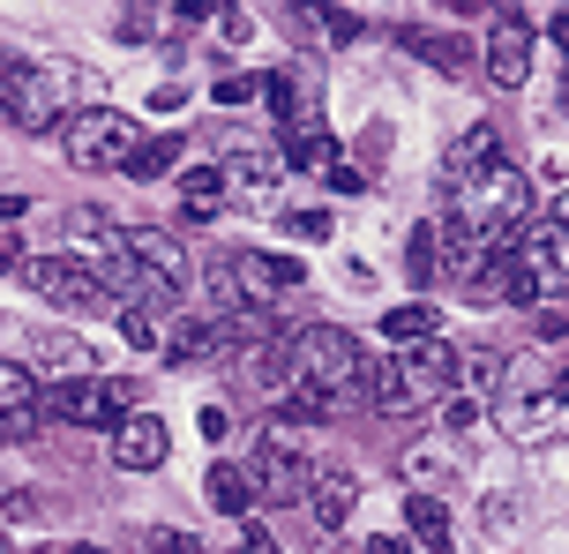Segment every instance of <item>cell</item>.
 <instances>
[{
    "instance_id": "cell-29",
    "label": "cell",
    "mask_w": 569,
    "mask_h": 554,
    "mask_svg": "<svg viewBox=\"0 0 569 554\" xmlns=\"http://www.w3.org/2000/svg\"><path fill=\"white\" fill-rule=\"evenodd\" d=\"M427 278H435V225L412 233V285H427Z\"/></svg>"
},
{
    "instance_id": "cell-21",
    "label": "cell",
    "mask_w": 569,
    "mask_h": 554,
    "mask_svg": "<svg viewBox=\"0 0 569 554\" xmlns=\"http://www.w3.org/2000/svg\"><path fill=\"white\" fill-rule=\"evenodd\" d=\"M405 532H412V547H450V510L435 495H412L405 502Z\"/></svg>"
},
{
    "instance_id": "cell-27",
    "label": "cell",
    "mask_w": 569,
    "mask_h": 554,
    "mask_svg": "<svg viewBox=\"0 0 569 554\" xmlns=\"http://www.w3.org/2000/svg\"><path fill=\"white\" fill-rule=\"evenodd\" d=\"M120 30H128V38H166V16H158L150 0H136V8L120 16Z\"/></svg>"
},
{
    "instance_id": "cell-24",
    "label": "cell",
    "mask_w": 569,
    "mask_h": 554,
    "mask_svg": "<svg viewBox=\"0 0 569 554\" xmlns=\"http://www.w3.org/2000/svg\"><path fill=\"white\" fill-rule=\"evenodd\" d=\"M547 233V263H555V278H569V195H555V210L540 218Z\"/></svg>"
},
{
    "instance_id": "cell-33",
    "label": "cell",
    "mask_w": 569,
    "mask_h": 554,
    "mask_svg": "<svg viewBox=\"0 0 569 554\" xmlns=\"http://www.w3.org/2000/svg\"><path fill=\"white\" fill-rule=\"evenodd\" d=\"M210 98H218V105H248V98H256V83H248V75H226Z\"/></svg>"
},
{
    "instance_id": "cell-17",
    "label": "cell",
    "mask_w": 569,
    "mask_h": 554,
    "mask_svg": "<svg viewBox=\"0 0 569 554\" xmlns=\"http://www.w3.org/2000/svg\"><path fill=\"white\" fill-rule=\"evenodd\" d=\"M284 165H292V173H330V165H338V143H330L315 120H292V128H284Z\"/></svg>"
},
{
    "instance_id": "cell-38",
    "label": "cell",
    "mask_w": 569,
    "mask_h": 554,
    "mask_svg": "<svg viewBox=\"0 0 569 554\" xmlns=\"http://www.w3.org/2000/svg\"><path fill=\"white\" fill-rule=\"evenodd\" d=\"M547 38H555V46L569 53V16H547Z\"/></svg>"
},
{
    "instance_id": "cell-20",
    "label": "cell",
    "mask_w": 569,
    "mask_h": 554,
    "mask_svg": "<svg viewBox=\"0 0 569 554\" xmlns=\"http://www.w3.org/2000/svg\"><path fill=\"white\" fill-rule=\"evenodd\" d=\"M218 345H226V338H218V322H172L166 360H172V367H202V360H210Z\"/></svg>"
},
{
    "instance_id": "cell-5",
    "label": "cell",
    "mask_w": 569,
    "mask_h": 554,
    "mask_svg": "<svg viewBox=\"0 0 569 554\" xmlns=\"http://www.w3.org/2000/svg\"><path fill=\"white\" fill-rule=\"evenodd\" d=\"M532 46H540V38H532V16L502 0L495 23H487V60H480L487 83H495V90H525V83H532Z\"/></svg>"
},
{
    "instance_id": "cell-16",
    "label": "cell",
    "mask_w": 569,
    "mask_h": 554,
    "mask_svg": "<svg viewBox=\"0 0 569 554\" xmlns=\"http://www.w3.org/2000/svg\"><path fill=\"white\" fill-rule=\"evenodd\" d=\"M0 420H16V427H38V367L23 360H0Z\"/></svg>"
},
{
    "instance_id": "cell-14",
    "label": "cell",
    "mask_w": 569,
    "mask_h": 554,
    "mask_svg": "<svg viewBox=\"0 0 569 554\" xmlns=\"http://www.w3.org/2000/svg\"><path fill=\"white\" fill-rule=\"evenodd\" d=\"M226 165H196V173L180 180V225H188V233H196V225H210V218H218V203H226Z\"/></svg>"
},
{
    "instance_id": "cell-13",
    "label": "cell",
    "mask_w": 569,
    "mask_h": 554,
    "mask_svg": "<svg viewBox=\"0 0 569 554\" xmlns=\"http://www.w3.org/2000/svg\"><path fill=\"white\" fill-rule=\"evenodd\" d=\"M232 278L248 285V300H278V292H300L308 270L292 263V255H262V248H248V255H232Z\"/></svg>"
},
{
    "instance_id": "cell-26",
    "label": "cell",
    "mask_w": 569,
    "mask_h": 554,
    "mask_svg": "<svg viewBox=\"0 0 569 554\" xmlns=\"http://www.w3.org/2000/svg\"><path fill=\"white\" fill-rule=\"evenodd\" d=\"M262 98H270V113H278L284 128L300 120V90H292V75H284V68H278V75H270V83H262Z\"/></svg>"
},
{
    "instance_id": "cell-2",
    "label": "cell",
    "mask_w": 569,
    "mask_h": 554,
    "mask_svg": "<svg viewBox=\"0 0 569 554\" xmlns=\"http://www.w3.org/2000/svg\"><path fill=\"white\" fill-rule=\"evenodd\" d=\"M292 375H308L315 390H330V397H352L360 375H368V345L338 330V322H308L300 338H292Z\"/></svg>"
},
{
    "instance_id": "cell-28",
    "label": "cell",
    "mask_w": 569,
    "mask_h": 554,
    "mask_svg": "<svg viewBox=\"0 0 569 554\" xmlns=\"http://www.w3.org/2000/svg\"><path fill=\"white\" fill-rule=\"evenodd\" d=\"M435 412H442V427H472V420H480V397H435Z\"/></svg>"
},
{
    "instance_id": "cell-15",
    "label": "cell",
    "mask_w": 569,
    "mask_h": 554,
    "mask_svg": "<svg viewBox=\"0 0 569 554\" xmlns=\"http://www.w3.org/2000/svg\"><path fill=\"white\" fill-rule=\"evenodd\" d=\"M405 53H420L427 68H442V75H472V46L450 38V30H398Z\"/></svg>"
},
{
    "instance_id": "cell-4",
    "label": "cell",
    "mask_w": 569,
    "mask_h": 554,
    "mask_svg": "<svg viewBox=\"0 0 569 554\" xmlns=\"http://www.w3.org/2000/svg\"><path fill=\"white\" fill-rule=\"evenodd\" d=\"M68 98H76V75H68V68L23 60V68H16V90H8V120H16L23 135H46V128H60Z\"/></svg>"
},
{
    "instance_id": "cell-9",
    "label": "cell",
    "mask_w": 569,
    "mask_h": 554,
    "mask_svg": "<svg viewBox=\"0 0 569 554\" xmlns=\"http://www.w3.org/2000/svg\"><path fill=\"white\" fill-rule=\"evenodd\" d=\"M166 450H172V435H166L158 412H128V420L113 427V465L120 472H158V465H166Z\"/></svg>"
},
{
    "instance_id": "cell-22",
    "label": "cell",
    "mask_w": 569,
    "mask_h": 554,
    "mask_svg": "<svg viewBox=\"0 0 569 554\" xmlns=\"http://www.w3.org/2000/svg\"><path fill=\"white\" fill-rule=\"evenodd\" d=\"M172 165H180V135H150V143L136 135V150H128V180H158V173H172Z\"/></svg>"
},
{
    "instance_id": "cell-37",
    "label": "cell",
    "mask_w": 569,
    "mask_h": 554,
    "mask_svg": "<svg viewBox=\"0 0 569 554\" xmlns=\"http://www.w3.org/2000/svg\"><path fill=\"white\" fill-rule=\"evenodd\" d=\"M23 263V248H16V233H0V270H16Z\"/></svg>"
},
{
    "instance_id": "cell-18",
    "label": "cell",
    "mask_w": 569,
    "mask_h": 554,
    "mask_svg": "<svg viewBox=\"0 0 569 554\" xmlns=\"http://www.w3.org/2000/svg\"><path fill=\"white\" fill-rule=\"evenodd\" d=\"M210 502H218L226 517H248V510L262 502L256 472H248V465H226V457H218V465H210Z\"/></svg>"
},
{
    "instance_id": "cell-8",
    "label": "cell",
    "mask_w": 569,
    "mask_h": 554,
    "mask_svg": "<svg viewBox=\"0 0 569 554\" xmlns=\"http://www.w3.org/2000/svg\"><path fill=\"white\" fill-rule=\"evenodd\" d=\"M248 472H256L262 502H300V495H308V480H300V472H308V457H300L284 435H262L256 442V465H248Z\"/></svg>"
},
{
    "instance_id": "cell-6",
    "label": "cell",
    "mask_w": 569,
    "mask_h": 554,
    "mask_svg": "<svg viewBox=\"0 0 569 554\" xmlns=\"http://www.w3.org/2000/svg\"><path fill=\"white\" fill-rule=\"evenodd\" d=\"M398 375H405V397H412V405H435V397H450V390H457L465 360H457V345L442 338V330H427V338H405Z\"/></svg>"
},
{
    "instance_id": "cell-10",
    "label": "cell",
    "mask_w": 569,
    "mask_h": 554,
    "mask_svg": "<svg viewBox=\"0 0 569 554\" xmlns=\"http://www.w3.org/2000/svg\"><path fill=\"white\" fill-rule=\"evenodd\" d=\"M106 292H120V308H150V315H166V308H180V292L158 278V270H142L128 248L113 240V270H106Z\"/></svg>"
},
{
    "instance_id": "cell-12",
    "label": "cell",
    "mask_w": 569,
    "mask_h": 554,
    "mask_svg": "<svg viewBox=\"0 0 569 554\" xmlns=\"http://www.w3.org/2000/svg\"><path fill=\"white\" fill-rule=\"evenodd\" d=\"M113 240L136 255L142 270H158V278H166V285L188 300V248H180L172 233H158V225H128V233H113Z\"/></svg>"
},
{
    "instance_id": "cell-3",
    "label": "cell",
    "mask_w": 569,
    "mask_h": 554,
    "mask_svg": "<svg viewBox=\"0 0 569 554\" xmlns=\"http://www.w3.org/2000/svg\"><path fill=\"white\" fill-rule=\"evenodd\" d=\"M60 150H68V165H83V173H113V165H128V150H136V120L113 113V105L68 113Z\"/></svg>"
},
{
    "instance_id": "cell-23",
    "label": "cell",
    "mask_w": 569,
    "mask_h": 554,
    "mask_svg": "<svg viewBox=\"0 0 569 554\" xmlns=\"http://www.w3.org/2000/svg\"><path fill=\"white\" fill-rule=\"evenodd\" d=\"M427 330H442L427 300H405V308H390V315H382V338H390V345H405V338H427Z\"/></svg>"
},
{
    "instance_id": "cell-35",
    "label": "cell",
    "mask_w": 569,
    "mask_h": 554,
    "mask_svg": "<svg viewBox=\"0 0 569 554\" xmlns=\"http://www.w3.org/2000/svg\"><path fill=\"white\" fill-rule=\"evenodd\" d=\"M330 188H338V195H360V188H368V173H352V165H330Z\"/></svg>"
},
{
    "instance_id": "cell-32",
    "label": "cell",
    "mask_w": 569,
    "mask_h": 554,
    "mask_svg": "<svg viewBox=\"0 0 569 554\" xmlns=\"http://www.w3.org/2000/svg\"><path fill=\"white\" fill-rule=\"evenodd\" d=\"M68 225H76V233H83V240H113V225H106V210H76Z\"/></svg>"
},
{
    "instance_id": "cell-1",
    "label": "cell",
    "mask_w": 569,
    "mask_h": 554,
    "mask_svg": "<svg viewBox=\"0 0 569 554\" xmlns=\"http://www.w3.org/2000/svg\"><path fill=\"white\" fill-rule=\"evenodd\" d=\"M442 218H457L465 233H480L487 248H502L532 218V180L517 173L502 150L480 158V165H457V173H442Z\"/></svg>"
},
{
    "instance_id": "cell-34",
    "label": "cell",
    "mask_w": 569,
    "mask_h": 554,
    "mask_svg": "<svg viewBox=\"0 0 569 554\" xmlns=\"http://www.w3.org/2000/svg\"><path fill=\"white\" fill-rule=\"evenodd\" d=\"M202 435L226 442V435H232V412H226V405H202Z\"/></svg>"
},
{
    "instance_id": "cell-25",
    "label": "cell",
    "mask_w": 569,
    "mask_h": 554,
    "mask_svg": "<svg viewBox=\"0 0 569 554\" xmlns=\"http://www.w3.org/2000/svg\"><path fill=\"white\" fill-rule=\"evenodd\" d=\"M226 180H240V188H278V158L270 150H232Z\"/></svg>"
},
{
    "instance_id": "cell-31",
    "label": "cell",
    "mask_w": 569,
    "mask_h": 554,
    "mask_svg": "<svg viewBox=\"0 0 569 554\" xmlns=\"http://www.w3.org/2000/svg\"><path fill=\"white\" fill-rule=\"evenodd\" d=\"M292 233L300 240H330V210H292Z\"/></svg>"
},
{
    "instance_id": "cell-7",
    "label": "cell",
    "mask_w": 569,
    "mask_h": 554,
    "mask_svg": "<svg viewBox=\"0 0 569 554\" xmlns=\"http://www.w3.org/2000/svg\"><path fill=\"white\" fill-rule=\"evenodd\" d=\"M23 278H30V292H38L46 308H68V315L106 308V270H83V263H68V255H30Z\"/></svg>"
},
{
    "instance_id": "cell-36",
    "label": "cell",
    "mask_w": 569,
    "mask_h": 554,
    "mask_svg": "<svg viewBox=\"0 0 569 554\" xmlns=\"http://www.w3.org/2000/svg\"><path fill=\"white\" fill-rule=\"evenodd\" d=\"M16 68H23V60H8V53H0V113H8V90H16Z\"/></svg>"
},
{
    "instance_id": "cell-19",
    "label": "cell",
    "mask_w": 569,
    "mask_h": 554,
    "mask_svg": "<svg viewBox=\"0 0 569 554\" xmlns=\"http://www.w3.org/2000/svg\"><path fill=\"white\" fill-rule=\"evenodd\" d=\"M38 375H53V382H68V375H90V345L83 338H60V330H46L38 338V360H30Z\"/></svg>"
},
{
    "instance_id": "cell-11",
    "label": "cell",
    "mask_w": 569,
    "mask_h": 554,
    "mask_svg": "<svg viewBox=\"0 0 569 554\" xmlns=\"http://www.w3.org/2000/svg\"><path fill=\"white\" fill-rule=\"evenodd\" d=\"M308 502H315V525L322 532H345V517H352V502H360V472L352 465H315L308 472Z\"/></svg>"
},
{
    "instance_id": "cell-30",
    "label": "cell",
    "mask_w": 569,
    "mask_h": 554,
    "mask_svg": "<svg viewBox=\"0 0 569 554\" xmlns=\"http://www.w3.org/2000/svg\"><path fill=\"white\" fill-rule=\"evenodd\" d=\"M465 375L480 382V390H495V382H502V352L487 345V352H472V360H465Z\"/></svg>"
},
{
    "instance_id": "cell-39",
    "label": "cell",
    "mask_w": 569,
    "mask_h": 554,
    "mask_svg": "<svg viewBox=\"0 0 569 554\" xmlns=\"http://www.w3.org/2000/svg\"><path fill=\"white\" fill-rule=\"evenodd\" d=\"M450 8H457V16H480V8H487V0H450Z\"/></svg>"
}]
</instances>
